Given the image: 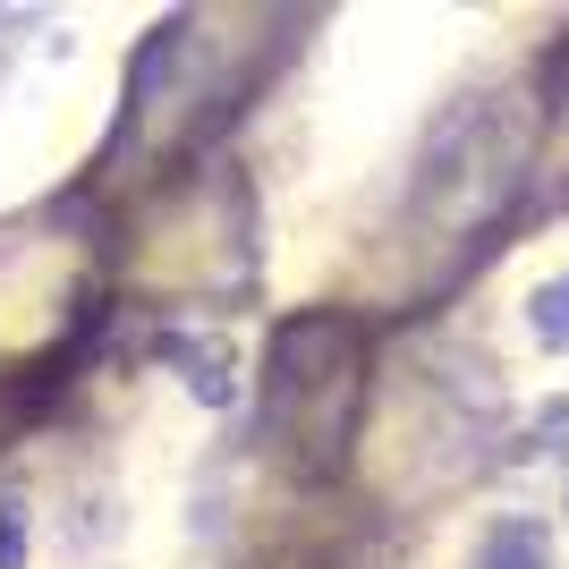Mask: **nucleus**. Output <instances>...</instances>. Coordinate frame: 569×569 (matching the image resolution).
<instances>
[{
	"mask_svg": "<svg viewBox=\"0 0 569 569\" xmlns=\"http://www.w3.org/2000/svg\"><path fill=\"white\" fill-rule=\"evenodd\" d=\"M527 323H536V340H545V349H569V272L527 298Z\"/></svg>",
	"mask_w": 569,
	"mask_h": 569,
	"instance_id": "7ed1b4c3",
	"label": "nucleus"
},
{
	"mask_svg": "<svg viewBox=\"0 0 569 569\" xmlns=\"http://www.w3.org/2000/svg\"><path fill=\"white\" fill-rule=\"evenodd\" d=\"M357 400H366V340L349 315H298L263 357V433L298 468L332 476L349 459Z\"/></svg>",
	"mask_w": 569,
	"mask_h": 569,
	"instance_id": "f257e3e1",
	"label": "nucleus"
},
{
	"mask_svg": "<svg viewBox=\"0 0 569 569\" xmlns=\"http://www.w3.org/2000/svg\"><path fill=\"white\" fill-rule=\"evenodd\" d=\"M26 561V501H0V569Z\"/></svg>",
	"mask_w": 569,
	"mask_h": 569,
	"instance_id": "20e7f679",
	"label": "nucleus"
},
{
	"mask_svg": "<svg viewBox=\"0 0 569 569\" xmlns=\"http://www.w3.org/2000/svg\"><path fill=\"white\" fill-rule=\"evenodd\" d=\"M476 569H552V545L536 519H501L493 536H485V552H476Z\"/></svg>",
	"mask_w": 569,
	"mask_h": 569,
	"instance_id": "f03ea898",
	"label": "nucleus"
}]
</instances>
